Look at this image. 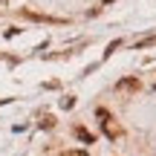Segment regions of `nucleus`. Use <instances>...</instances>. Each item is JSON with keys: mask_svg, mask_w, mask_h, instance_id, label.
Instances as JSON below:
<instances>
[{"mask_svg": "<svg viewBox=\"0 0 156 156\" xmlns=\"http://www.w3.org/2000/svg\"><path fill=\"white\" fill-rule=\"evenodd\" d=\"M3 101H6V98H0V104H3Z\"/></svg>", "mask_w": 156, "mask_h": 156, "instance_id": "nucleus-8", "label": "nucleus"}, {"mask_svg": "<svg viewBox=\"0 0 156 156\" xmlns=\"http://www.w3.org/2000/svg\"><path fill=\"white\" fill-rule=\"evenodd\" d=\"M73 104H75V101H73V98H69V95H67V98H64V101H61V107H64V110H69V107H73Z\"/></svg>", "mask_w": 156, "mask_h": 156, "instance_id": "nucleus-7", "label": "nucleus"}, {"mask_svg": "<svg viewBox=\"0 0 156 156\" xmlns=\"http://www.w3.org/2000/svg\"><path fill=\"white\" fill-rule=\"evenodd\" d=\"M151 44H156V35H147V38H142L139 44H136V49H145V46H151Z\"/></svg>", "mask_w": 156, "mask_h": 156, "instance_id": "nucleus-4", "label": "nucleus"}, {"mask_svg": "<svg viewBox=\"0 0 156 156\" xmlns=\"http://www.w3.org/2000/svg\"><path fill=\"white\" fill-rule=\"evenodd\" d=\"M75 136H78V139H81V142H84V145H93V142H95V136H93V133H90V130H87V127H75Z\"/></svg>", "mask_w": 156, "mask_h": 156, "instance_id": "nucleus-3", "label": "nucleus"}, {"mask_svg": "<svg viewBox=\"0 0 156 156\" xmlns=\"http://www.w3.org/2000/svg\"><path fill=\"white\" fill-rule=\"evenodd\" d=\"M95 116L101 119V127H104V136H107V139H119V136H122V127L116 124V119H113L110 113L104 110V107H101V110L95 113Z\"/></svg>", "mask_w": 156, "mask_h": 156, "instance_id": "nucleus-1", "label": "nucleus"}, {"mask_svg": "<svg viewBox=\"0 0 156 156\" xmlns=\"http://www.w3.org/2000/svg\"><path fill=\"white\" fill-rule=\"evenodd\" d=\"M61 156H90L87 151H67V153H61Z\"/></svg>", "mask_w": 156, "mask_h": 156, "instance_id": "nucleus-6", "label": "nucleus"}, {"mask_svg": "<svg viewBox=\"0 0 156 156\" xmlns=\"http://www.w3.org/2000/svg\"><path fill=\"white\" fill-rule=\"evenodd\" d=\"M116 90H139V78H122V81L116 84Z\"/></svg>", "mask_w": 156, "mask_h": 156, "instance_id": "nucleus-2", "label": "nucleus"}, {"mask_svg": "<svg viewBox=\"0 0 156 156\" xmlns=\"http://www.w3.org/2000/svg\"><path fill=\"white\" fill-rule=\"evenodd\" d=\"M41 127H46V130L55 127V119H52V116H44V119H41Z\"/></svg>", "mask_w": 156, "mask_h": 156, "instance_id": "nucleus-5", "label": "nucleus"}]
</instances>
